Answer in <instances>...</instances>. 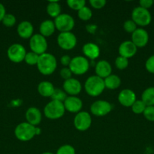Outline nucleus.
<instances>
[{"mask_svg": "<svg viewBox=\"0 0 154 154\" xmlns=\"http://www.w3.org/2000/svg\"><path fill=\"white\" fill-rule=\"evenodd\" d=\"M115 66L119 70L125 69L128 66V59L119 56L115 60Z\"/></svg>", "mask_w": 154, "mask_h": 154, "instance_id": "33", "label": "nucleus"}, {"mask_svg": "<svg viewBox=\"0 0 154 154\" xmlns=\"http://www.w3.org/2000/svg\"><path fill=\"white\" fill-rule=\"evenodd\" d=\"M84 87L88 95L91 97H96L104 92L105 84L103 78H101L97 75H92L86 80Z\"/></svg>", "mask_w": 154, "mask_h": 154, "instance_id": "2", "label": "nucleus"}, {"mask_svg": "<svg viewBox=\"0 0 154 154\" xmlns=\"http://www.w3.org/2000/svg\"><path fill=\"white\" fill-rule=\"evenodd\" d=\"M56 154H75V150L72 146L69 144H64L57 149Z\"/></svg>", "mask_w": 154, "mask_h": 154, "instance_id": "34", "label": "nucleus"}, {"mask_svg": "<svg viewBox=\"0 0 154 154\" xmlns=\"http://www.w3.org/2000/svg\"><path fill=\"white\" fill-rule=\"evenodd\" d=\"M82 84L75 78H69L64 81L63 84V90L66 94L71 96H75L82 91Z\"/></svg>", "mask_w": 154, "mask_h": 154, "instance_id": "14", "label": "nucleus"}, {"mask_svg": "<svg viewBox=\"0 0 154 154\" xmlns=\"http://www.w3.org/2000/svg\"><path fill=\"white\" fill-rule=\"evenodd\" d=\"M55 28L60 32H71L75 26V20L71 15L67 14H60L58 17L54 18Z\"/></svg>", "mask_w": 154, "mask_h": 154, "instance_id": "7", "label": "nucleus"}, {"mask_svg": "<svg viewBox=\"0 0 154 154\" xmlns=\"http://www.w3.org/2000/svg\"><path fill=\"white\" fill-rule=\"evenodd\" d=\"M39 58V55L30 51V52L27 53V54L25 56V59H24V61H25V63L27 64L30 65V66H35V65H37Z\"/></svg>", "mask_w": 154, "mask_h": 154, "instance_id": "31", "label": "nucleus"}, {"mask_svg": "<svg viewBox=\"0 0 154 154\" xmlns=\"http://www.w3.org/2000/svg\"><path fill=\"white\" fill-rule=\"evenodd\" d=\"M51 99L54 101H58V102H63L65 99L67 98V94L64 92V90L61 89H56L54 90L52 96H51Z\"/></svg>", "mask_w": 154, "mask_h": 154, "instance_id": "29", "label": "nucleus"}, {"mask_svg": "<svg viewBox=\"0 0 154 154\" xmlns=\"http://www.w3.org/2000/svg\"><path fill=\"white\" fill-rule=\"evenodd\" d=\"M37 69L43 75H50L54 72L57 69V63L55 57L49 53L39 55L37 63Z\"/></svg>", "mask_w": 154, "mask_h": 154, "instance_id": "1", "label": "nucleus"}, {"mask_svg": "<svg viewBox=\"0 0 154 154\" xmlns=\"http://www.w3.org/2000/svg\"><path fill=\"white\" fill-rule=\"evenodd\" d=\"M36 126H32L27 122L21 123L14 129V135L21 141H29L36 136L35 133Z\"/></svg>", "mask_w": 154, "mask_h": 154, "instance_id": "4", "label": "nucleus"}, {"mask_svg": "<svg viewBox=\"0 0 154 154\" xmlns=\"http://www.w3.org/2000/svg\"><path fill=\"white\" fill-rule=\"evenodd\" d=\"M65 110L70 113H79L82 108V101L77 96H67L63 102Z\"/></svg>", "mask_w": 154, "mask_h": 154, "instance_id": "15", "label": "nucleus"}, {"mask_svg": "<svg viewBox=\"0 0 154 154\" xmlns=\"http://www.w3.org/2000/svg\"><path fill=\"white\" fill-rule=\"evenodd\" d=\"M131 20L137 26L144 27L150 24L152 21V16L149 10L138 6L133 9L131 12Z\"/></svg>", "mask_w": 154, "mask_h": 154, "instance_id": "5", "label": "nucleus"}, {"mask_svg": "<svg viewBox=\"0 0 154 154\" xmlns=\"http://www.w3.org/2000/svg\"><path fill=\"white\" fill-rule=\"evenodd\" d=\"M18 35L24 39L30 38L33 35V26L29 21H22L17 28Z\"/></svg>", "mask_w": 154, "mask_h": 154, "instance_id": "19", "label": "nucleus"}, {"mask_svg": "<svg viewBox=\"0 0 154 154\" xmlns=\"http://www.w3.org/2000/svg\"><path fill=\"white\" fill-rule=\"evenodd\" d=\"M123 28L125 32L132 34L134 31L137 29V26L132 20H128L125 21L123 24Z\"/></svg>", "mask_w": 154, "mask_h": 154, "instance_id": "35", "label": "nucleus"}, {"mask_svg": "<svg viewBox=\"0 0 154 154\" xmlns=\"http://www.w3.org/2000/svg\"><path fill=\"white\" fill-rule=\"evenodd\" d=\"M78 17L80 20L83 21L89 20L92 17L91 10L87 6H85L79 11H78Z\"/></svg>", "mask_w": 154, "mask_h": 154, "instance_id": "27", "label": "nucleus"}, {"mask_svg": "<svg viewBox=\"0 0 154 154\" xmlns=\"http://www.w3.org/2000/svg\"><path fill=\"white\" fill-rule=\"evenodd\" d=\"M143 114L148 121L154 122V106H146Z\"/></svg>", "mask_w": 154, "mask_h": 154, "instance_id": "36", "label": "nucleus"}, {"mask_svg": "<svg viewBox=\"0 0 154 154\" xmlns=\"http://www.w3.org/2000/svg\"><path fill=\"white\" fill-rule=\"evenodd\" d=\"M89 66V62L87 58L82 56H77L72 58L69 69L74 75H82L88 71Z\"/></svg>", "mask_w": 154, "mask_h": 154, "instance_id": "6", "label": "nucleus"}, {"mask_svg": "<svg viewBox=\"0 0 154 154\" xmlns=\"http://www.w3.org/2000/svg\"><path fill=\"white\" fill-rule=\"evenodd\" d=\"M137 51V48L131 41H125L119 47V56L129 59L134 57Z\"/></svg>", "mask_w": 154, "mask_h": 154, "instance_id": "17", "label": "nucleus"}, {"mask_svg": "<svg viewBox=\"0 0 154 154\" xmlns=\"http://www.w3.org/2000/svg\"><path fill=\"white\" fill-rule=\"evenodd\" d=\"M35 133H36V135H41V133H42V129H41V128L36 126V128H35Z\"/></svg>", "mask_w": 154, "mask_h": 154, "instance_id": "43", "label": "nucleus"}, {"mask_svg": "<svg viewBox=\"0 0 154 154\" xmlns=\"http://www.w3.org/2000/svg\"><path fill=\"white\" fill-rule=\"evenodd\" d=\"M46 11L51 17L56 18L61 14V6L56 1L48 2L46 7Z\"/></svg>", "mask_w": 154, "mask_h": 154, "instance_id": "25", "label": "nucleus"}, {"mask_svg": "<svg viewBox=\"0 0 154 154\" xmlns=\"http://www.w3.org/2000/svg\"><path fill=\"white\" fill-rule=\"evenodd\" d=\"M42 154H54V153H51V152H44V153H42Z\"/></svg>", "mask_w": 154, "mask_h": 154, "instance_id": "44", "label": "nucleus"}, {"mask_svg": "<svg viewBox=\"0 0 154 154\" xmlns=\"http://www.w3.org/2000/svg\"><path fill=\"white\" fill-rule=\"evenodd\" d=\"M71 60H72V58H71L69 55H63L62 56L61 58H60V63H61L64 67H66V66L69 67V64H70Z\"/></svg>", "mask_w": 154, "mask_h": 154, "instance_id": "41", "label": "nucleus"}, {"mask_svg": "<svg viewBox=\"0 0 154 154\" xmlns=\"http://www.w3.org/2000/svg\"><path fill=\"white\" fill-rule=\"evenodd\" d=\"M91 117L87 111H80L77 113L73 120L75 129L81 132L88 130L91 125Z\"/></svg>", "mask_w": 154, "mask_h": 154, "instance_id": "11", "label": "nucleus"}, {"mask_svg": "<svg viewBox=\"0 0 154 154\" xmlns=\"http://www.w3.org/2000/svg\"><path fill=\"white\" fill-rule=\"evenodd\" d=\"M146 71L151 74H154V55L150 56L145 63Z\"/></svg>", "mask_w": 154, "mask_h": 154, "instance_id": "37", "label": "nucleus"}, {"mask_svg": "<svg viewBox=\"0 0 154 154\" xmlns=\"http://www.w3.org/2000/svg\"><path fill=\"white\" fill-rule=\"evenodd\" d=\"M72 72L70 71V69H69V67H63V69H61L60 72V75L62 78H63L64 81L69 79V78H72Z\"/></svg>", "mask_w": 154, "mask_h": 154, "instance_id": "39", "label": "nucleus"}, {"mask_svg": "<svg viewBox=\"0 0 154 154\" xmlns=\"http://www.w3.org/2000/svg\"><path fill=\"white\" fill-rule=\"evenodd\" d=\"M54 90H55V88H54V85L49 81H42V82L39 83L37 87L39 93L43 97L51 98Z\"/></svg>", "mask_w": 154, "mask_h": 154, "instance_id": "23", "label": "nucleus"}, {"mask_svg": "<svg viewBox=\"0 0 154 154\" xmlns=\"http://www.w3.org/2000/svg\"><path fill=\"white\" fill-rule=\"evenodd\" d=\"M141 100L146 106H154V87H150L143 90Z\"/></svg>", "mask_w": 154, "mask_h": 154, "instance_id": "26", "label": "nucleus"}, {"mask_svg": "<svg viewBox=\"0 0 154 154\" xmlns=\"http://www.w3.org/2000/svg\"><path fill=\"white\" fill-rule=\"evenodd\" d=\"M26 54L27 51L25 48L21 44H13L8 48V58L12 63H20L24 61Z\"/></svg>", "mask_w": 154, "mask_h": 154, "instance_id": "9", "label": "nucleus"}, {"mask_svg": "<svg viewBox=\"0 0 154 154\" xmlns=\"http://www.w3.org/2000/svg\"><path fill=\"white\" fill-rule=\"evenodd\" d=\"M82 53L85 58L94 60L99 57L101 51H100L99 47L96 44L88 42V43H86L83 45Z\"/></svg>", "mask_w": 154, "mask_h": 154, "instance_id": "21", "label": "nucleus"}, {"mask_svg": "<svg viewBox=\"0 0 154 154\" xmlns=\"http://www.w3.org/2000/svg\"><path fill=\"white\" fill-rule=\"evenodd\" d=\"M25 117L27 123L33 126H38L41 123L42 119V115L40 110L36 107H31V108H28L27 111H26Z\"/></svg>", "mask_w": 154, "mask_h": 154, "instance_id": "18", "label": "nucleus"}, {"mask_svg": "<svg viewBox=\"0 0 154 154\" xmlns=\"http://www.w3.org/2000/svg\"><path fill=\"white\" fill-rule=\"evenodd\" d=\"M58 46L64 51H70L73 49L77 44V38L71 32H60L57 38Z\"/></svg>", "mask_w": 154, "mask_h": 154, "instance_id": "10", "label": "nucleus"}, {"mask_svg": "<svg viewBox=\"0 0 154 154\" xmlns=\"http://www.w3.org/2000/svg\"><path fill=\"white\" fill-rule=\"evenodd\" d=\"M30 48L32 52L42 55L46 53L48 48V42L46 38L40 34H35L30 38Z\"/></svg>", "mask_w": 154, "mask_h": 154, "instance_id": "8", "label": "nucleus"}, {"mask_svg": "<svg viewBox=\"0 0 154 154\" xmlns=\"http://www.w3.org/2000/svg\"><path fill=\"white\" fill-rule=\"evenodd\" d=\"M136 100V94L130 89L122 90L118 96V101L122 106L131 107Z\"/></svg>", "mask_w": 154, "mask_h": 154, "instance_id": "16", "label": "nucleus"}, {"mask_svg": "<svg viewBox=\"0 0 154 154\" xmlns=\"http://www.w3.org/2000/svg\"><path fill=\"white\" fill-rule=\"evenodd\" d=\"M153 2H154V1H153Z\"/></svg>", "mask_w": 154, "mask_h": 154, "instance_id": "45", "label": "nucleus"}, {"mask_svg": "<svg viewBox=\"0 0 154 154\" xmlns=\"http://www.w3.org/2000/svg\"><path fill=\"white\" fill-rule=\"evenodd\" d=\"M55 25L54 21L51 20H44L39 26V34L42 35L45 38L49 37L54 34L55 31Z\"/></svg>", "mask_w": 154, "mask_h": 154, "instance_id": "22", "label": "nucleus"}, {"mask_svg": "<svg viewBox=\"0 0 154 154\" xmlns=\"http://www.w3.org/2000/svg\"><path fill=\"white\" fill-rule=\"evenodd\" d=\"M91 113L96 117H104L112 111V105L105 100H98L91 105Z\"/></svg>", "mask_w": 154, "mask_h": 154, "instance_id": "12", "label": "nucleus"}, {"mask_svg": "<svg viewBox=\"0 0 154 154\" xmlns=\"http://www.w3.org/2000/svg\"><path fill=\"white\" fill-rule=\"evenodd\" d=\"M66 3L69 8L74 11H79L85 6L86 2L85 0H68Z\"/></svg>", "mask_w": 154, "mask_h": 154, "instance_id": "30", "label": "nucleus"}, {"mask_svg": "<svg viewBox=\"0 0 154 154\" xmlns=\"http://www.w3.org/2000/svg\"><path fill=\"white\" fill-rule=\"evenodd\" d=\"M139 4H140V7L148 10L152 7V5H154V2L152 0H140L139 2Z\"/></svg>", "mask_w": 154, "mask_h": 154, "instance_id": "40", "label": "nucleus"}, {"mask_svg": "<svg viewBox=\"0 0 154 154\" xmlns=\"http://www.w3.org/2000/svg\"><path fill=\"white\" fill-rule=\"evenodd\" d=\"M95 72L97 76L100 77L101 78H107L111 75L112 66L107 60H100L98 62L95 66Z\"/></svg>", "mask_w": 154, "mask_h": 154, "instance_id": "20", "label": "nucleus"}, {"mask_svg": "<svg viewBox=\"0 0 154 154\" xmlns=\"http://www.w3.org/2000/svg\"><path fill=\"white\" fill-rule=\"evenodd\" d=\"M91 6L95 9H101L106 5L107 2L105 0H90L89 1Z\"/></svg>", "mask_w": 154, "mask_h": 154, "instance_id": "38", "label": "nucleus"}, {"mask_svg": "<svg viewBox=\"0 0 154 154\" xmlns=\"http://www.w3.org/2000/svg\"><path fill=\"white\" fill-rule=\"evenodd\" d=\"M104 84H105V88L109 90H116L121 85V79L118 75H110L107 78H104Z\"/></svg>", "mask_w": 154, "mask_h": 154, "instance_id": "24", "label": "nucleus"}, {"mask_svg": "<svg viewBox=\"0 0 154 154\" xmlns=\"http://www.w3.org/2000/svg\"><path fill=\"white\" fill-rule=\"evenodd\" d=\"M131 108V111L133 113L136 114H143L144 110L146 109V105H145L144 102L140 99V100H136L135 102L132 105Z\"/></svg>", "mask_w": 154, "mask_h": 154, "instance_id": "28", "label": "nucleus"}, {"mask_svg": "<svg viewBox=\"0 0 154 154\" xmlns=\"http://www.w3.org/2000/svg\"><path fill=\"white\" fill-rule=\"evenodd\" d=\"M17 19L14 15L11 14H6L2 20L3 25L6 27H12L16 24Z\"/></svg>", "mask_w": 154, "mask_h": 154, "instance_id": "32", "label": "nucleus"}, {"mask_svg": "<svg viewBox=\"0 0 154 154\" xmlns=\"http://www.w3.org/2000/svg\"><path fill=\"white\" fill-rule=\"evenodd\" d=\"M131 42L137 48H143L149 42V34L143 28H137L131 34Z\"/></svg>", "mask_w": 154, "mask_h": 154, "instance_id": "13", "label": "nucleus"}, {"mask_svg": "<svg viewBox=\"0 0 154 154\" xmlns=\"http://www.w3.org/2000/svg\"><path fill=\"white\" fill-rule=\"evenodd\" d=\"M6 10L5 6L3 5V4L0 3V22H2V19L4 18L5 15L6 14Z\"/></svg>", "mask_w": 154, "mask_h": 154, "instance_id": "42", "label": "nucleus"}, {"mask_svg": "<svg viewBox=\"0 0 154 154\" xmlns=\"http://www.w3.org/2000/svg\"><path fill=\"white\" fill-rule=\"evenodd\" d=\"M65 111L63 102L51 100L44 108V114L49 120H57L64 115Z\"/></svg>", "mask_w": 154, "mask_h": 154, "instance_id": "3", "label": "nucleus"}]
</instances>
